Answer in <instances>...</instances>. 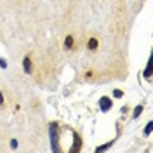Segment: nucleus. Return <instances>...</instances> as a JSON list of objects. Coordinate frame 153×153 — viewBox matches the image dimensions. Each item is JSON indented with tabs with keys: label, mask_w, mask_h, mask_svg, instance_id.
Masks as SVG:
<instances>
[{
	"label": "nucleus",
	"mask_w": 153,
	"mask_h": 153,
	"mask_svg": "<svg viewBox=\"0 0 153 153\" xmlns=\"http://www.w3.org/2000/svg\"><path fill=\"white\" fill-rule=\"evenodd\" d=\"M115 141H117V137L110 139V141H108V143H105V144H99V146H96L94 152H96V153H101V152H106V150H110V148H111V146L115 144Z\"/></svg>",
	"instance_id": "obj_8"
},
{
	"label": "nucleus",
	"mask_w": 153,
	"mask_h": 153,
	"mask_svg": "<svg viewBox=\"0 0 153 153\" xmlns=\"http://www.w3.org/2000/svg\"><path fill=\"white\" fill-rule=\"evenodd\" d=\"M0 106H5V96L2 91H0Z\"/></svg>",
	"instance_id": "obj_15"
},
{
	"label": "nucleus",
	"mask_w": 153,
	"mask_h": 153,
	"mask_svg": "<svg viewBox=\"0 0 153 153\" xmlns=\"http://www.w3.org/2000/svg\"><path fill=\"white\" fill-rule=\"evenodd\" d=\"M63 47H65V51H73L75 49V37L73 35H66L65 42H63Z\"/></svg>",
	"instance_id": "obj_7"
},
{
	"label": "nucleus",
	"mask_w": 153,
	"mask_h": 153,
	"mask_svg": "<svg viewBox=\"0 0 153 153\" xmlns=\"http://www.w3.org/2000/svg\"><path fill=\"white\" fill-rule=\"evenodd\" d=\"M113 97H110V96H101L99 97V101H97V106H99V111L101 113H108L111 108H113Z\"/></svg>",
	"instance_id": "obj_2"
},
{
	"label": "nucleus",
	"mask_w": 153,
	"mask_h": 153,
	"mask_svg": "<svg viewBox=\"0 0 153 153\" xmlns=\"http://www.w3.org/2000/svg\"><path fill=\"white\" fill-rule=\"evenodd\" d=\"M152 132H153V122L150 120L148 124L144 125V131H143V136L144 137H148V136H152Z\"/></svg>",
	"instance_id": "obj_10"
},
{
	"label": "nucleus",
	"mask_w": 153,
	"mask_h": 153,
	"mask_svg": "<svg viewBox=\"0 0 153 153\" xmlns=\"http://www.w3.org/2000/svg\"><path fill=\"white\" fill-rule=\"evenodd\" d=\"M143 76L148 82H152V76H153V57L152 56L148 57V63H146V68H144V71H143Z\"/></svg>",
	"instance_id": "obj_6"
},
{
	"label": "nucleus",
	"mask_w": 153,
	"mask_h": 153,
	"mask_svg": "<svg viewBox=\"0 0 153 153\" xmlns=\"http://www.w3.org/2000/svg\"><path fill=\"white\" fill-rule=\"evenodd\" d=\"M85 47H87L89 52H97V51H99V40H97L96 37H89L87 38Z\"/></svg>",
	"instance_id": "obj_5"
},
{
	"label": "nucleus",
	"mask_w": 153,
	"mask_h": 153,
	"mask_svg": "<svg viewBox=\"0 0 153 153\" xmlns=\"http://www.w3.org/2000/svg\"><path fill=\"white\" fill-rule=\"evenodd\" d=\"M120 134H122V124L117 122V136H120Z\"/></svg>",
	"instance_id": "obj_17"
},
{
	"label": "nucleus",
	"mask_w": 153,
	"mask_h": 153,
	"mask_svg": "<svg viewBox=\"0 0 153 153\" xmlns=\"http://www.w3.org/2000/svg\"><path fill=\"white\" fill-rule=\"evenodd\" d=\"M49 136H51V150L54 153L59 152L61 146H59V124L57 122L49 124Z\"/></svg>",
	"instance_id": "obj_1"
},
{
	"label": "nucleus",
	"mask_w": 153,
	"mask_h": 153,
	"mask_svg": "<svg viewBox=\"0 0 153 153\" xmlns=\"http://www.w3.org/2000/svg\"><path fill=\"white\" fill-rule=\"evenodd\" d=\"M23 71L26 75L33 73V57H31V54H25V57H23Z\"/></svg>",
	"instance_id": "obj_4"
},
{
	"label": "nucleus",
	"mask_w": 153,
	"mask_h": 153,
	"mask_svg": "<svg viewBox=\"0 0 153 153\" xmlns=\"http://www.w3.org/2000/svg\"><path fill=\"white\" fill-rule=\"evenodd\" d=\"M71 136H73V144L70 146V153H78L82 150V136L76 132V131H71Z\"/></svg>",
	"instance_id": "obj_3"
},
{
	"label": "nucleus",
	"mask_w": 153,
	"mask_h": 153,
	"mask_svg": "<svg viewBox=\"0 0 153 153\" xmlns=\"http://www.w3.org/2000/svg\"><path fill=\"white\" fill-rule=\"evenodd\" d=\"M18 139H10V148H12V150H16V148H18Z\"/></svg>",
	"instance_id": "obj_16"
},
{
	"label": "nucleus",
	"mask_w": 153,
	"mask_h": 153,
	"mask_svg": "<svg viewBox=\"0 0 153 153\" xmlns=\"http://www.w3.org/2000/svg\"><path fill=\"white\" fill-rule=\"evenodd\" d=\"M124 96H125V92L122 89H113V92H111V97H113V99H122Z\"/></svg>",
	"instance_id": "obj_11"
},
{
	"label": "nucleus",
	"mask_w": 153,
	"mask_h": 153,
	"mask_svg": "<svg viewBox=\"0 0 153 153\" xmlns=\"http://www.w3.org/2000/svg\"><path fill=\"white\" fill-rule=\"evenodd\" d=\"M143 111H144V105H143V103L136 105V106H134V110H132V118H134V120H136V118H139Z\"/></svg>",
	"instance_id": "obj_9"
},
{
	"label": "nucleus",
	"mask_w": 153,
	"mask_h": 153,
	"mask_svg": "<svg viewBox=\"0 0 153 153\" xmlns=\"http://www.w3.org/2000/svg\"><path fill=\"white\" fill-rule=\"evenodd\" d=\"M120 113L122 115H127V113H131V108H129V106H122V108H120Z\"/></svg>",
	"instance_id": "obj_13"
},
{
	"label": "nucleus",
	"mask_w": 153,
	"mask_h": 153,
	"mask_svg": "<svg viewBox=\"0 0 153 153\" xmlns=\"http://www.w3.org/2000/svg\"><path fill=\"white\" fill-rule=\"evenodd\" d=\"M94 76H96V70H92V68L85 70V73H84V78H85V80H92Z\"/></svg>",
	"instance_id": "obj_12"
},
{
	"label": "nucleus",
	"mask_w": 153,
	"mask_h": 153,
	"mask_svg": "<svg viewBox=\"0 0 153 153\" xmlns=\"http://www.w3.org/2000/svg\"><path fill=\"white\" fill-rule=\"evenodd\" d=\"M7 66H9V65H7V61H5V57H0V68H2V70H5Z\"/></svg>",
	"instance_id": "obj_14"
}]
</instances>
